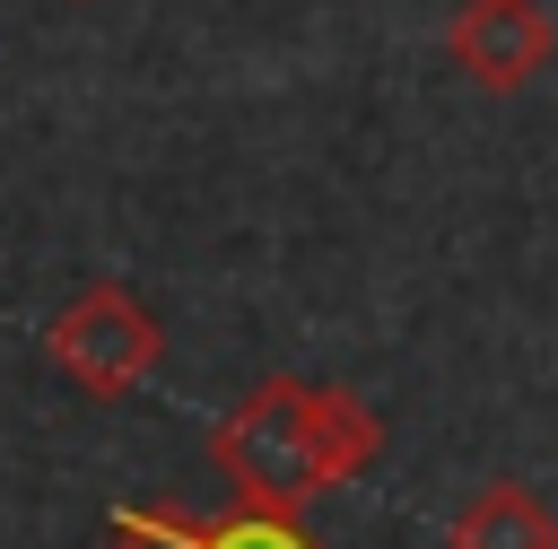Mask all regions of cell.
I'll use <instances>...</instances> for the list:
<instances>
[{
	"label": "cell",
	"mask_w": 558,
	"mask_h": 549,
	"mask_svg": "<svg viewBox=\"0 0 558 549\" xmlns=\"http://www.w3.org/2000/svg\"><path fill=\"white\" fill-rule=\"evenodd\" d=\"M235 505H270L296 514L323 488H349L357 471H375L384 453V418L349 392V383H296V375H262L209 436Z\"/></svg>",
	"instance_id": "obj_1"
},
{
	"label": "cell",
	"mask_w": 558,
	"mask_h": 549,
	"mask_svg": "<svg viewBox=\"0 0 558 549\" xmlns=\"http://www.w3.org/2000/svg\"><path fill=\"white\" fill-rule=\"evenodd\" d=\"M44 349H52V366H61L87 401H122V392H140V383L157 375V357H166V322H157L131 288L96 279V288H78V296L52 314Z\"/></svg>",
	"instance_id": "obj_2"
},
{
	"label": "cell",
	"mask_w": 558,
	"mask_h": 549,
	"mask_svg": "<svg viewBox=\"0 0 558 549\" xmlns=\"http://www.w3.org/2000/svg\"><path fill=\"white\" fill-rule=\"evenodd\" d=\"M445 52H453V70H462L480 96H523V87L549 70L558 26H549L541 0H462L453 26H445Z\"/></svg>",
	"instance_id": "obj_3"
},
{
	"label": "cell",
	"mask_w": 558,
	"mask_h": 549,
	"mask_svg": "<svg viewBox=\"0 0 558 549\" xmlns=\"http://www.w3.org/2000/svg\"><path fill=\"white\" fill-rule=\"evenodd\" d=\"M445 540L453 549H558V514H549V497L532 479H488V488L462 497Z\"/></svg>",
	"instance_id": "obj_4"
},
{
	"label": "cell",
	"mask_w": 558,
	"mask_h": 549,
	"mask_svg": "<svg viewBox=\"0 0 558 549\" xmlns=\"http://www.w3.org/2000/svg\"><path fill=\"white\" fill-rule=\"evenodd\" d=\"M157 523H166L174 549H323L296 514H270V505H235V514H218V523H192V514H166V505H157Z\"/></svg>",
	"instance_id": "obj_5"
},
{
	"label": "cell",
	"mask_w": 558,
	"mask_h": 549,
	"mask_svg": "<svg viewBox=\"0 0 558 549\" xmlns=\"http://www.w3.org/2000/svg\"><path fill=\"white\" fill-rule=\"evenodd\" d=\"M105 549H174V540H166L157 505H122V514H113V540H105Z\"/></svg>",
	"instance_id": "obj_6"
}]
</instances>
